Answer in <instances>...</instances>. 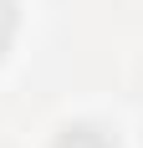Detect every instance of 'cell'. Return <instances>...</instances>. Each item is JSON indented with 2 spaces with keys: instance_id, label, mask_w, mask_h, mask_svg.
I'll use <instances>...</instances> for the list:
<instances>
[{
  "instance_id": "1",
  "label": "cell",
  "mask_w": 143,
  "mask_h": 148,
  "mask_svg": "<svg viewBox=\"0 0 143 148\" xmlns=\"http://www.w3.org/2000/svg\"><path fill=\"white\" fill-rule=\"evenodd\" d=\"M56 148H113V138L102 128H92V123H77V128H67L56 138Z\"/></svg>"
},
{
  "instance_id": "2",
  "label": "cell",
  "mask_w": 143,
  "mask_h": 148,
  "mask_svg": "<svg viewBox=\"0 0 143 148\" xmlns=\"http://www.w3.org/2000/svg\"><path fill=\"white\" fill-rule=\"evenodd\" d=\"M10 36H15V0H0V56H5Z\"/></svg>"
}]
</instances>
